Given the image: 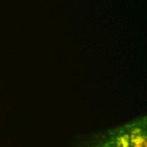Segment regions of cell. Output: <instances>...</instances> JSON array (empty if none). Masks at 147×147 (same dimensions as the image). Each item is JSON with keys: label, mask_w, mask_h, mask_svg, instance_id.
<instances>
[{"label": "cell", "mask_w": 147, "mask_h": 147, "mask_svg": "<svg viewBox=\"0 0 147 147\" xmlns=\"http://www.w3.org/2000/svg\"><path fill=\"white\" fill-rule=\"evenodd\" d=\"M76 147H147L146 115L86 135Z\"/></svg>", "instance_id": "1"}]
</instances>
